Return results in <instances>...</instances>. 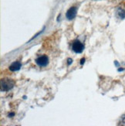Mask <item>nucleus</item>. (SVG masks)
I'll use <instances>...</instances> for the list:
<instances>
[{
	"label": "nucleus",
	"instance_id": "obj_1",
	"mask_svg": "<svg viewBox=\"0 0 125 126\" xmlns=\"http://www.w3.org/2000/svg\"><path fill=\"white\" fill-rule=\"evenodd\" d=\"M15 82L12 79L3 78L1 80V91H8L11 90L14 87Z\"/></svg>",
	"mask_w": 125,
	"mask_h": 126
},
{
	"label": "nucleus",
	"instance_id": "obj_2",
	"mask_svg": "<svg viewBox=\"0 0 125 126\" xmlns=\"http://www.w3.org/2000/svg\"><path fill=\"white\" fill-rule=\"evenodd\" d=\"M72 49L76 53H82L83 49H84V46L81 42H80L79 40H76L73 42V45H72Z\"/></svg>",
	"mask_w": 125,
	"mask_h": 126
},
{
	"label": "nucleus",
	"instance_id": "obj_3",
	"mask_svg": "<svg viewBox=\"0 0 125 126\" xmlns=\"http://www.w3.org/2000/svg\"><path fill=\"white\" fill-rule=\"evenodd\" d=\"M36 63L40 66V67H46L49 63V59L47 56H41L39 57L36 60Z\"/></svg>",
	"mask_w": 125,
	"mask_h": 126
},
{
	"label": "nucleus",
	"instance_id": "obj_4",
	"mask_svg": "<svg viewBox=\"0 0 125 126\" xmlns=\"http://www.w3.org/2000/svg\"><path fill=\"white\" fill-rule=\"evenodd\" d=\"M77 7H72L70 8L67 12V18L69 20H71L75 18L76 15H77Z\"/></svg>",
	"mask_w": 125,
	"mask_h": 126
},
{
	"label": "nucleus",
	"instance_id": "obj_5",
	"mask_svg": "<svg viewBox=\"0 0 125 126\" xmlns=\"http://www.w3.org/2000/svg\"><path fill=\"white\" fill-rule=\"evenodd\" d=\"M21 63L19 62H14L9 66V70L12 71H16L19 70L21 68Z\"/></svg>",
	"mask_w": 125,
	"mask_h": 126
},
{
	"label": "nucleus",
	"instance_id": "obj_6",
	"mask_svg": "<svg viewBox=\"0 0 125 126\" xmlns=\"http://www.w3.org/2000/svg\"><path fill=\"white\" fill-rule=\"evenodd\" d=\"M117 15L121 19H124L125 18V11L123 9H118L117 10Z\"/></svg>",
	"mask_w": 125,
	"mask_h": 126
},
{
	"label": "nucleus",
	"instance_id": "obj_7",
	"mask_svg": "<svg viewBox=\"0 0 125 126\" xmlns=\"http://www.w3.org/2000/svg\"><path fill=\"white\" fill-rule=\"evenodd\" d=\"M121 124L125 125V115H123V116H122L121 120Z\"/></svg>",
	"mask_w": 125,
	"mask_h": 126
},
{
	"label": "nucleus",
	"instance_id": "obj_8",
	"mask_svg": "<svg viewBox=\"0 0 125 126\" xmlns=\"http://www.w3.org/2000/svg\"><path fill=\"white\" fill-rule=\"evenodd\" d=\"M72 61H72V60H71V59H68V64L69 65L70 63H72Z\"/></svg>",
	"mask_w": 125,
	"mask_h": 126
},
{
	"label": "nucleus",
	"instance_id": "obj_9",
	"mask_svg": "<svg viewBox=\"0 0 125 126\" xmlns=\"http://www.w3.org/2000/svg\"><path fill=\"white\" fill-rule=\"evenodd\" d=\"M84 62H85V59H83V58L82 60H81V62H80V63H81V64H83Z\"/></svg>",
	"mask_w": 125,
	"mask_h": 126
}]
</instances>
